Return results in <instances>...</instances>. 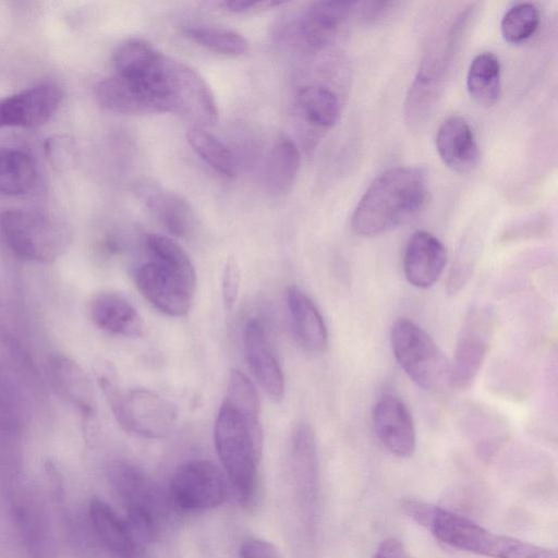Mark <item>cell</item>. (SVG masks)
<instances>
[{
    "label": "cell",
    "instance_id": "obj_1",
    "mask_svg": "<svg viewBox=\"0 0 558 558\" xmlns=\"http://www.w3.org/2000/svg\"><path fill=\"white\" fill-rule=\"evenodd\" d=\"M401 508L435 538L459 550L487 558H557L555 549L497 534L469 518L420 499H403Z\"/></svg>",
    "mask_w": 558,
    "mask_h": 558
},
{
    "label": "cell",
    "instance_id": "obj_2",
    "mask_svg": "<svg viewBox=\"0 0 558 558\" xmlns=\"http://www.w3.org/2000/svg\"><path fill=\"white\" fill-rule=\"evenodd\" d=\"M428 183L415 167H395L377 177L359 201L352 230L363 236L388 232L413 218L425 206Z\"/></svg>",
    "mask_w": 558,
    "mask_h": 558
},
{
    "label": "cell",
    "instance_id": "obj_3",
    "mask_svg": "<svg viewBox=\"0 0 558 558\" xmlns=\"http://www.w3.org/2000/svg\"><path fill=\"white\" fill-rule=\"evenodd\" d=\"M217 456L238 501L248 507L255 499L263 454L260 420H254L222 401L214 427Z\"/></svg>",
    "mask_w": 558,
    "mask_h": 558
},
{
    "label": "cell",
    "instance_id": "obj_4",
    "mask_svg": "<svg viewBox=\"0 0 558 558\" xmlns=\"http://www.w3.org/2000/svg\"><path fill=\"white\" fill-rule=\"evenodd\" d=\"M390 343L399 366L415 385L430 392L451 386L450 361L416 323L407 318L395 322Z\"/></svg>",
    "mask_w": 558,
    "mask_h": 558
},
{
    "label": "cell",
    "instance_id": "obj_5",
    "mask_svg": "<svg viewBox=\"0 0 558 558\" xmlns=\"http://www.w3.org/2000/svg\"><path fill=\"white\" fill-rule=\"evenodd\" d=\"M119 424L129 433L147 439L169 436L178 421V409L168 399L144 388L122 392L109 379L101 380Z\"/></svg>",
    "mask_w": 558,
    "mask_h": 558
},
{
    "label": "cell",
    "instance_id": "obj_6",
    "mask_svg": "<svg viewBox=\"0 0 558 558\" xmlns=\"http://www.w3.org/2000/svg\"><path fill=\"white\" fill-rule=\"evenodd\" d=\"M0 234L17 256L37 262L58 257L68 243L61 223L39 211L9 209L0 214Z\"/></svg>",
    "mask_w": 558,
    "mask_h": 558
},
{
    "label": "cell",
    "instance_id": "obj_7",
    "mask_svg": "<svg viewBox=\"0 0 558 558\" xmlns=\"http://www.w3.org/2000/svg\"><path fill=\"white\" fill-rule=\"evenodd\" d=\"M162 88L169 112L191 121L193 126L206 128L217 122L215 96L203 76L189 64L166 56Z\"/></svg>",
    "mask_w": 558,
    "mask_h": 558
},
{
    "label": "cell",
    "instance_id": "obj_8",
    "mask_svg": "<svg viewBox=\"0 0 558 558\" xmlns=\"http://www.w3.org/2000/svg\"><path fill=\"white\" fill-rule=\"evenodd\" d=\"M289 459L294 501L305 533L311 536L317 517L319 464L315 434L308 423L301 422L294 427Z\"/></svg>",
    "mask_w": 558,
    "mask_h": 558
},
{
    "label": "cell",
    "instance_id": "obj_9",
    "mask_svg": "<svg viewBox=\"0 0 558 558\" xmlns=\"http://www.w3.org/2000/svg\"><path fill=\"white\" fill-rule=\"evenodd\" d=\"M463 23L464 19L459 17L448 32L447 39L427 56L417 71L404 104L405 120L411 128L424 123L441 93Z\"/></svg>",
    "mask_w": 558,
    "mask_h": 558
},
{
    "label": "cell",
    "instance_id": "obj_10",
    "mask_svg": "<svg viewBox=\"0 0 558 558\" xmlns=\"http://www.w3.org/2000/svg\"><path fill=\"white\" fill-rule=\"evenodd\" d=\"M171 499L182 511L199 512L220 506L227 495L221 469L209 460H194L181 465L169 485Z\"/></svg>",
    "mask_w": 558,
    "mask_h": 558
},
{
    "label": "cell",
    "instance_id": "obj_11",
    "mask_svg": "<svg viewBox=\"0 0 558 558\" xmlns=\"http://www.w3.org/2000/svg\"><path fill=\"white\" fill-rule=\"evenodd\" d=\"M134 278L141 294L159 312L181 317L191 310L196 280L154 259L140 265Z\"/></svg>",
    "mask_w": 558,
    "mask_h": 558
},
{
    "label": "cell",
    "instance_id": "obj_12",
    "mask_svg": "<svg viewBox=\"0 0 558 558\" xmlns=\"http://www.w3.org/2000/svg\"><path fill=\"white\" fill-rule=\"evenodd\" d=\"M493 315L488 308H472L465 317L450 362L451 386L469 388L475 380L489 350Z\"/></svg>",
    "mask_w": 558,
    "mask_h": 558
},
{
    "label": "cell",
    "instance_id": "obj_13",
    "mask_svg": "<svg viewBox=\"0 0 558 558\" xmlns=\"http://www.w3.org/2000/svg\"><path fill=\"white\" fill-rule=\"evenodd\" d=\"M158 86L157 82L113 74L96 85L95 95L101 107L114 113H163L167 107Z\"/></svg>",
    "mask_w": 558,
    "mask_h": 558
},
{
    "label": "cell",
    "instance_id": "obj_14",
    "mask_svg": "<svg viewBox=\"0 0 558 558\" xmlns=\"http://www.w3.org/2000/svg\"><path fill=\"white\" fill-rule=\"evenodd\" d=\"M62 90L54 83H40L0 99V129L36 128L58 110Z\"/></svg>",
    "mask_w": 558,
    "mask_h": 558
},
{
    "label": "cell",
    "instance_id": "obj_15",
    "mask_svg": "<svg viewBox=\"0 0 558 558\" xmlns=\"http://www.w3.org/2000/svg\"><path fill=\"white\" fill-rule=\"evenodd\" d=\"M377 438L395 457L409 458L416 448L414 422L407 405L398 397L383 396L373 411Z\"/></svg>",
    "mask_w": 558,
    "mask_h": 558
},
{
    "label": "cell",
    "instance_id": "obj_16",
    "mask_svg": "<svg viewBox=\"0 0 558 558\" xmlns=\"http://www.w3.org/2000/svg\"><path fill=\"white\" fill-rule=\"evenodd\" d=\"M446 263V247L434 234L417 230L409 238L403 254V272L410 284L418 289L430 288L441 277Z\"/></svg>",
    "mask_w": 558,
    "mask_h": 558
},
{
    "label": "cell",
    "instance_id": "obj_17",
    "mask_svg": "<svg viewBox=\"0 0 558 558\" xmlns=\"http://www.w3.org/2000/svg\"><path fill=\"white\" fill-rule=\"evenodd\" d=\"M243 343L247 365L260 388L271 399H281L284 393V377L260 320L252 318L246 323Z\"/></svg>",
    "mask_w": 558,
    "mask_h": 558
},
{
    "label": "cell",
    "instance_id": "obj_18",
    "mask_svg": "<svg viewBox=\"0 0 558 558\" xmlns=\"http://www.w3.org/2000/svg\"><path fill=\"white\" fill-rule=\"evenodd\" d=\"M14 517L25 549L31 558H51L53 537L47 514L38 498L22 490L13 498Z\"/></svg>",
    "mask_w": 558,
    "mask_h": 558
},
{
    "label": "cell",
    "instance_id": "obj_19",
    "mask_svg": "<svg viewBox=\"0 0 558 558\" xmlns=\"http://www.w3.org/2000/svg\"><path fill=\"white\" fill-rule=\"evenodd\" d=\"M110 478L126 509L131 524H156L151 487L134 465L118 462L110 470Z\"/></svg>",
    "mask_w": 558,
    "mask_h": 558
},
{
    "label": "cell",
    "instance_id": "obj_20",
    "mask_svg": "<svg viewBox=\"0 0 558 558\" xmlns=\"http://www.w3.org/2000/svg\"><path fill=\"white\" fill-rule=\"evenodd\" d=\"M354 5L352 1L313 2L298 24L301 41L311 49H319L329 44L353 12Z\"/></svg>",
    "mask_w": 558,
    "mask_h": 558
},
{
    "label": "cell",
    "instance_id": "obj_21",
    "mask_svg": "<svg viewBox=\"0 0 558 558\" xmlns=\"http://www.w3.org/2000/svg\"><path fill=\"white\" fill-rule=\"evenodd\" d=\"M287 306L298 343L308 353H322L328 344L325 320L312 299L299 287L290 286Z\"/></svg>",
    "mask_w": 558,
    "mask_h": 558
},
{
    "label": "cell",
    "instance_id": "obj_22",
    "mask_svg": "<svg viewBox=\"0 0 558 558\" xmlns=\"http://www.w3.org/2000/svg\"><path fill=\"white\" fill-rule=\"evenodd\" d=\"M436 148L442 162L457 172L471 170L478 160V146L472 128L460 116L442 121L436 134Z\"/></svg>",
    "mask_w": 558,
    "mask_h": 558
},
{
    "label": "cell",
    "instance_id": "obj_23",
    "mask_svg": "<svg viewBox=\"0 0 558 558\" xmlns=\"http://www.w3.org/2000/svg\"><path fill=\"white\" fill-rule=\"evenodd\" d=\"M140 195L156 219L172 235L185 238L192 232L194 215L183 197L154 184L141 185Z\"/></svg>",
    "mask_w": 558,
    "mask_h": 558
},
{
    "label": "cell",
    "instance_id": "obj_24",
    "mask_svg": "<svg viewBox=\"0 0 558 558\" xmlns=\"http://www.w3.org/2000/svg\"><path fill=\"white\" fill-rule=\"evenodd\" d=\"M93 322L101 329L119 336L138 337L144 323L136 308L120 294H97L89 307Z\"/></svg>",
    "mask_w": 558,
    "mask_h": 558
},
{
    "label": "cell",
    "instance_id": "obj_25",
    "mask_svg": "<svg viewBox=\"0 0 558 558\" xmlns=\"http://www.w3.org/2000/svg\"><path fill=\"white\" fill-rule=\"evenodd\" d=\"M89 521L100 544L117 558H133L136 554V542L125 521L100 499L89 504Z\"/></svg>",
    "mask_w": 558,
    "mask_h": 558
},
{
    "label": "cell",
    "instance_id": "obj_26",
    "mask_svg": "<svg viewBox=\"0 0 558 558\" xmlns=\"http://www.w3.org/2000/svg\"><path fill=\"white\" fill-rule=\"evenodd\" d=\"M300 162L298 145L290 136L282 134L269 150L264 167V181L269 192H288L296 179Z\"/></svg>",
    "mask_w": 558,
    "mask_h": 558
},
{
    "label": "cell",
    "instance_id": "obj_27",
    "mask_svg": "<svg viewBox=\"0 0 558 558\" xmlns=\"http://www.w3.org/2000/svg\"><path fill=\"white\" fill-rule=\"evenodd\" d=\"M163 53L141 38H129L119 44L113 52L114 74L149 81L156 73Z\"/></svg>",
    "mask_w": 558,
    "mask_h": 558
},
{
    "label": "cell",
    "instance_id": "obj_28",
    "mask_svg": "<svg viewBox=\"0 0 558 558\" xmlns=\"http://www.w3.org/2000/svg\"><path fill=\"white\" fill-rule=\"evenodd\" d=\"M500 63L493 52L477 54L466 75V88L472 99L483 106H494L501 94Z\"/></svg>",
    "mask_w": 558,
    "mask_h": 558
},
{
    "label": "cell",
    "instance_id": "obj_29",
    "mask_svg": "<svg viewBox=\"0 0 558 558\" xmlns=\"http://www.w3.org/2000/svg\"><path fill=\"white\" fill-rule=\"evenodd\" d=\"M37 169L33 158L13 147H0V193L19 196L36 184Z\"/></svg>",
    "mask_w": 558,
    "mask_h": 558
},
{
    "label": "cell",
    "instance_id": "obj_30",
    "mask_svg": "<svg viewBox=\"0 0 558 558\" xmlns=\"http://www.w3.org/2000/svg\"><path fill=\"white\" fill-rule=\"evenodd\" d=\"M51 376L57 389L85 414H93L95 401L92 386L84 372L68 359L58 356L51 362Z\"/></svg>",
    "mask_w": 558,
    "mask_h": 558
},
{
    "label": "cell",
    "instance_id": "obj_31",
    "mask_svg": "<svg viewBox=\"0 0 558 558\" xmlns=\"http://www.w3.org/2000/svg\"><path fill=\"white\" fill-rule=\"evenodd\" d=\"M298 104L306 120L316 126L331 128L339 120V99L327 87L303 86L298 93Z\"/></svg>",
    "mask_w": 558,
    "mask_h": 558
},
{
    "label": "cell",
    "instance_id": "obj_32",
    "mask_svg": "<svg viewBox=\"0 0 558 558\" xmlns=\"http://www.w3.org/2000/svg\"><path fill=\"white\" fill-rule=\"evenodd\" d=\"M186 140L195 153L222 175H235V160L232 151L214 134L199 126H191Z\"/></svg>",
    "mask_w": 558,
    "mask_h": 558
},
{
    "label": "cell",
    "instance_id": "obj_33",
    "mask_svg": "<svg viewBox=\"0 0 558 558\" xmlns=\"http://www.w3.org/2000/svg\"><path fill=\"white\" fill-rule=\"evenodd\" d=\"M184 35L196 45L225 56H240L247 51L248 43L240 33L211 26H189Z\"/></svg>",
    "mask_w": 558,
    "mask_h": 558
},
{
    "label": "cell",
    "instance_id": "obj_34",
    "mask_svg": "<svg viewBox=\"0 0 558 558\" xmlns=\"http://www.w3.org/2000/svg\"><path fill=\"white\" fill-rule=\"evenodd\" d=\"M538 24V9L531 2H521L505 13L500 31L508 43L517 44L531 37L536 32Z\"/></svg>",
    "mask_w": 558,
    "mask_h": 558
},
{
    "label": "cell",
    "instance_id": "obj_35",
    "mask_svg": "<svg viewBox=\"0 0 558 558\" xmlns=\"http://www.w3.org/2000/svg\"><path fill=\"white\" fill-rule=\"evenodd\" d=\"M145 243L151 259L196 280L195 269L190 257L174 240L166 235L151 233L146 236Z\"/></svg>",
    "mask_w": 558,
    "mask_h": 558
},
{
    "label": "cell",
    "instance_id": "obj_36",
    "mask_svg": "<svg viewBox=\"0 0 558 558\" xmlns=\"http://www.w3.org/2000/svg\"><path fill=\"white\" fill-rule=\"evenodd\" d=\"M223 400L248 417L260 420L258 392L252 380L241 371H231Z\"/></svg>",
    "mask_w": 558,
    "mask_h": 558
},
{
    "label": "cell",
    "instance_id": "obj_37",
    "mask_svg": "<svg viewBox=\"0 0 558 558\" xmlns=\"http://www.w3.org/2000/svg\"><path fill=\"white\" fill-rule=\"evenodd\" d=\"M241 270L238 262L234 258H229L226 263L222 275V301L227 311L233 310L240 290Z\"/></svg>",
    "mask_w": 558,
    "mask_h": 558
},
{
    "label": "cell",
    "instance_id": "obj_38",
    "mask_svg": "<svg viewBox=\"0 0 558 558\" xmlns=\"http://www.w3.org/2000/svg\"><path fill=\"white\" fill-rule=\"evenodd\" d=\"M239 555L240 558H282L272 543L253 536L241 543Z\"/></svg>",
    "mask_w": 558,
    "mask_h": 558
},
{
    "label": "cell",
    "instance_id": "obj_39",
    "mask_svg": "<svg viewBox=\"0 0 558 558\" xmlns=\"http://www.w3.org/2000/svg\"><path fill=\"white\" fill-rule=\"evenodd\" d=\"M282 1H248V0H228L219 2L220 8L225 11L236 13V14H245V13H255L259 11H265L271 9L274 7H278L283 4Z\"/></svg>",
    "mask_w": 558,
    "mask_h": 558
},
{
    "label": "cell",
    "instance_id": "obj_40",
    "mask_svg": "<svg viewBox=\"0 0 558 558\" xmlns=\"http://www.w3.org/2000/svg\"><path fill=\"white\" fill-rule=\"evenodd\" d=\"M373 558H410V556L399 539L389 537L380 543Z\"/></svg>",
    "mask_w": 558,
    "mask_h": 558
}]
</instances>
